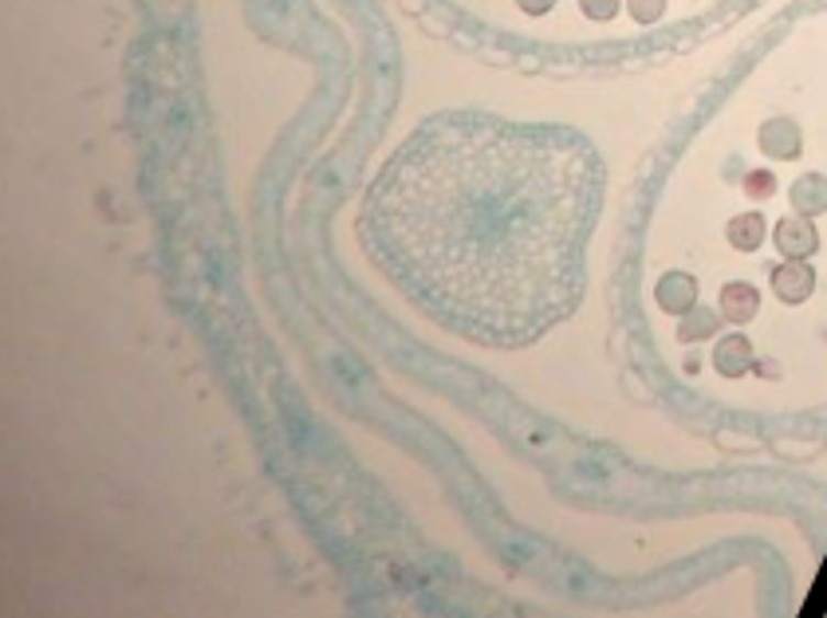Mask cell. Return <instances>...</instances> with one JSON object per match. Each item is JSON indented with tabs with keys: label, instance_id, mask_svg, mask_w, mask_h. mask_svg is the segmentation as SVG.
<instances>
[{
	"label": "cell",
	"instance_id": "4fadbf2b",
	"mask_svg": "<svg viewBox=\"0 0 827 618\" xmlns=\"http://www.w3.org/2000/svg\"><path fill=\"white\" fill-rule=\"evenodd\" d=\"M580 9L587 20H599V24H607V20L619 16L622 0H580Z\"/></svg>",
	"mask_w": 827,
	"mask_h": 618
},
{
	"label": "cell",
	"instance_id": "52a82bcc",
	"mask_svg": "<svg viewBox=\"0 0 827 618\" xmlns=\"http://www.w3.org/2000/svg\"><path fill=\"white\" fill-rule=\"evenodd\" d=\"M717 311L725 316V323H737V328L752 323L757 311H761V291L745 280H729L721 288V296H717Z\"/></svg>",
	"mask_w": 827,
	"mask_h": 618
},
{
	"label": "cell",
	"instance_id": "30bf717a",
	"mask_svg": "<svg viewBox=\"0 0 827 618\" xmlns=\"http://www.w3.org/2000/svg\"><path fill=\"white\" fill-rule=\"evenodd\" d=\"M721 323H725V316L721 311H714V308H690L686 316H682V323H677V343H702V339H709V335H717L721 331Z\"/></svg>",
	"mask_w": 827,
	"mask_h": 618
},
{
	"label": "cell",
	"instance_id": "7c38bea8",
	"mask_svg": "<svg viewBox=\"0 0 827 618\" xmlns=\"http://www.w3.org/2000/svg\"><path fill=\"white\" fill-rule=\"evenodd\" d=\"M627 12L635 24H654L666 12V0H627Z\"/></svg>",
	"mask_w": 827,
	"mask_h": 618
},
{
	"label": "cell",
	"instance_id": "5b68a950",
	"mask_svg": "<svg viewBox=\"0 0 827 618\" xmlns=\"http://www.w3.org/2000/svg\"><path fill=\"white\" fill-rule=\"evenodd\" d=\"M654 300H659V308L666 311V316L682 319L690 308H697V280L682 268L662 272L659 284H654Z\"/></svg>",
	"mask_w": 827,
	"mask_h": 618
},
{
	"label": "cell",
	"instance_id": "6da1fadb",
	"mask_svg": "<svg viewBox=\"0 0 827 618\" xmlns=\"http://www.w3.org/2000/svg\"><path fill=\"white\" fill-rule=\"evenodd\" d=\"M607 166L560 122L442 111L359 206V241L413 308L473 347H532L587 291Z\"/></svg>",
	"mask_w": 827,
	"mask_h": 618
},
{
	"label": "cell",
	"instance_id": "3957f363",
	"mask_svg": "<svg viewBox=\"0 0 827 618\" xmlns=\"http://www.w3.org/2000/svg\"><path fill=\"white\" fill-rule=\"evenodd\" d=\"M757 146H761L764 158L772 162H796L800 154H804V134H800V122L796 119H769L761 122V131H757Z\"/></svg>",
	"mask_w": 827,
	"mask_h": 618
},
{
	"label": "cell",
	"instance_id": "8fae6325",
	"mask_svg": "<svg viewBox=\"0 0 827 618\" xmlns=\"http://www.w3.org/2000/svg\"><path fill=\"white\" fill-rule=\"evenodd\" d=\"M741 189L749 201H769V197H776V174L772 169H749L741 178Z\"/></svg>",
	"mask_w": 827,
	"mask_h": 618
},
{
	"label": "cell",
	"instance_id": "ba28073f",
	"mask_svg": "<svg viewBox=\"0 0 827 618\" xmlns=\"http://www.w3.org/2000/svg\"><path fill=\"white\" fill-rule=\"evenodd\" d=\"M789 201L796 213L804 217H824L827 213V174H800L789 189Z\"/></svg>",
	"mask_w": 827,
	"mask_h": 618
},
{
	"label": "cell",
	"instance_id": "277c9868",
	"mask_svg": "<svg viewBox=\"0 0 827 618\" xmlns=\"http://www.w3.org/2000/svg\"><path fill=\"white\" fill-rule=\"evenodd\" d=\"M772 291L781 304H804L816 291V268L808 261H784L772 268Z\"/></svg>",
	"mask_w": 827,
	"mask_h": 618
},
{
	"label": "cell",
	"instance_id": "9c48e42d",
	"mask_svg": "<svg viewBox=\"0 0 827 618\" xmlns=\"http://www.w3.org/2000/svg\"><path fill=\"white\" fill-rule=\"evenodd\" d=\"M764 236H769V221H764L757 209H749V213H737L729 225H725V241L734 244L737 253H757L764 244Z\"/></svg>",
	"mask_w": 827,
	"mask_h": 618
},
{
	"label": "cell",
	"instance_id": "5bb4252c",
	"mask_svg": "<svg viewBox=\"0 0 827 618\" xmlns=\"http://www.w3.org/2000/svg\"><path fill=\"white\" fill-rule=\"evenodd\" d=\"M517 9H525L528 16H544V12L555 9V0H517Z\"/></svg>",
	"mask_w": 827,
	"mask_h": 618
},
{
	"label": "cell",
	"instance_id": "8992f818",
	"mask_svg": "<svg viewBox=\"0 0 827 618\" xmlns=\"http://www.w3.org/2000/svg\"><path fill=\"white\" fill-rule=\"evenodd\" d=\"M757 366V351H752V343L741 335V331H734V335L717 339L714 347V371L721 378H745Z\"/></svg>",
	"mask_w": 827,
	"mask_h": 618
},
{
	"label": "cell",
	"instance_id": "7a4b0ae2",
	"mask_svg": "<svg viewBox=\"0 0 827 618\" xmlns=\"http://www.w3.org/2000/svg\"><path fill=\"white\" fill-rule=\"evenodd\" d=\"M772 244H776V253L784 261H812L819 253V229L804 213L781 217L776 229H772Z\"/></svg>",
	"mask_w": 827,
	"mask_h": 618
}]
</instances>
